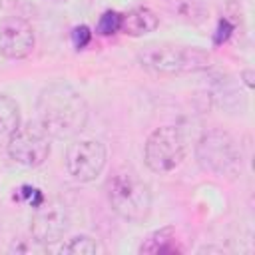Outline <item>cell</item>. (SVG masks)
I'll list each match as a JSON object with an SVG mask.
<instances>
[{
    "label": "cell",
    "mask_w": 255,
    "mask_h": 255,
    "mask_svg": "<svg viewBox=\"0 0 255 255\" xmlns=\"http://www.w3.org/2000/svg\"><path fill=\"white\" fill-rule=\"evenodd\" d=\"M38 122L56 139H70L78 135L88 122V104L82 94L66 84L54 82L46 86L36 102Z\"/></svg>",
    "instance_id": "1"
},
{
    "label": "cell",
    "mask_w": 255,
    "mask_h": 255,
    "mask_svg": "<svg viewBox=\"0 0 255 255\" xmlns=\"http://www.w3.org/2000/svg\"><path fill=\"white\" fill-rule=\"evenodd\" d=\"M137 64L155 74H193L211 66V54L197 46L149 42L137 50Z\"/></svg>",
    "instance_id": "2"
},
{
    "label": "cell",
    "mask_w": 255,
    "mask_h": 255,
    "mask_svg": "<svg viewBox=\"0 0 255 255\" xmlns=\"http://www.w3.org/2000/svg\"><path fill=\"white\" fill-rule=\"evenodd\" d=\"M106 193L112 209L126 221L141 223L151 213L149 185L131 171H118L106 183Z\"/></svg>",
    "instance_id": "3"
},
{
    "label": "cell",
    "mask_w": 255,
    "mask_h": 255,
    "mask_svg": "<svg viewBox=\"0 0 255 255\" xmlns=\"http://www.w3.org/2000/svg\"><path fill=\"white\" fill-rule=\"evenodd\" d=\"M195 157L199 165L213 175L237 177L241 173V149L237 141L223 129L205 131L195 145Z\"/></svg>",
    "instance_id": "4"
},
{
    "label": "cell",
    "mask_w": 255,
    "mask_h": 255,
    "mask_svg": "<svg viewBox=\"0 0 255 255\" xmlns=\"http://www.w3.org/2000/svg\"><path fill=\"white\" fill-rule=\"evenodd\" d=\"M185 157V137L175 126H161L153 129L143 143V161L153 173H167L175 169Z\"/></svg>",
    "instance_id": "5"
},
{
    "label": "cell",
    "mask_w": 255,
    "mask_h": 255,
    "mask_svg": "<svg viewBox=\"0 0 255 255\" xmlns=\"http://www.w3.org/2000/svg\"><path fill=\"white\" fill-rule=\"evenodd\" d=\"M50 133L40 126V122H26L10 133L6 151L16 163L26 167H38L50 155Z\"/></svg>",
    "instance_id": "6"
},
{
    "label": "cell",
    "mask_w": 255,
    "mask_h": 255,
    "mask_svg": "<svg viewBox=\"0 0 255 255\" xmlns=\"http://www.w3.org/2000/svg\"><path fill=\"white\" fill-rule=\"evenodd\" d=\"M106 161L108 149L98 139H80L70 143L66 149V169L74 179L82 183H90L102 175Z\"/></svg>",
    "instance_id": "7"
},
{
    "label": "cell",
    "mask_w": 255,
    "mask_h": 255,
    "mask_svg": "<svg viewBox=\"0 0 255 255\" xmlns=\"http://www.w3.org/2000/svg\"><path fill=\"white\" fill-rule=\"evenodd\" d=\"M68 229H70V215L66 205L60 203L58 199L44 201L40 207L34 209L30 221V235L38 245L46 247L58 243Z\"/></svg>",
    "instance_id": "8"
},
{
    "label": "cell",
    "mask_w": 255,
    "mask_h": 255,
    "mask_svg": "<svg viewBox=\"0 0 255 255\" xmlns=\"http://www.w3.org/2000/svg\"><path fill=\"white\" fill-rule=\"evenodd\" d=\"M34 44L36 36L28 20L20 16H6L0 20V56L8 60L28 58Z\"/></svg>",
    "instance_id": "9"
},
{
    "label": "cell",
    "mask_w": 255,
    "mask_h": 255,
    "mask_svg": "<svg viewBox=\"0 0 255 255\" xmlns=\"http://www.w3.org/2000/svg\"><path fill=\"white\" fill-rule=\"evenodd\" d=\"M157 26H159V16L145 6H137V8H131L129 12L122 14V30L120 32H124L129 38H139L143 34L153 32Z\"/></svg>",
    "instance_id": "10"
},
{
    "label": "cell",
    "mask_w": 255,
    "mask_h": 255,
    "mask_svg": "<svg viewBox=\"0 0 255 255\" xmlns=\"http://www.w3.org/2000/svg\"><path fill=\"white\" fill-rule=\"evenodd\" d=\"M139 253H179L181 247L177 245L175 239V229L173 227H161L153 231L137 249Z\"/></svg>",
    "instance_id": "11"
},
{
    "label": "cell",
    "mask_w": 255,
    "mask_h": 255,
    "mask_svg": "<svg viewBox=\"0 0 255 255\" xmlns=\"http://www.w3.org/2000/svg\"><path fill=\"white\" fill-rule=\"evenodd\" d=\"M163 4L173 14V18L181 22L199 24L205 18V6L201 0H163Z\"/></svg>",
    "instance_id": "12"
},
{
    "label": "cell",
    "mask_w": 255,
    "mask_h": 255,
    "mask_svg": "<svg viewBox=\"0 0 255 255\" xmlns=\"http://www.w3.org/2000/svg\"><path fill=\"white\" fill-rule=\"evenodd\" d=\"M20 126V108L14 98L0 94V135H10Z\"/></svg>",
    "instance_id": "13"
},
{
    "label": "cell",
    "mask_w": 255,
    "mask_h": 255,
    "mask_svg": "<svg viewBox=\"0 0 255 255\" xmlns=\"http://www.w3.org/2000/svg\"><path fill=\"white\" fill-rule=\"evenodd\" d=\"M60 253H74V255H96V253H104V247L98 239L90 237V235H76L72 237L68 243H64L60 247Z\"/></svg>",
    "instance_id": "14"
},
{
    "label": "cell",
    "mask_w": 255,
    "mask_h": 255,
    "mask_svg": "<svg viewBox=\"0 0 255 255\" xmlns=\"http://www.w3.org/2000/svg\"><path fill=\"white\" fill-rule=\"evenodd\" d=\"M120 30H122V14L116 10H106L96 24V32L102 36H114Z\"/></svg>",
    "instance_id": "15"
},
{
    "label": "cell",
    "mask_w": 255,
    "mask_h": 255,
    "mask_svg": "<svg viewBox=\"0 0 255 255\" xmlns=\"http://www.w3.org/2000/svg\"><path fill=\"white\" fill-rule=\"evenodd\" d=\"M14 199H18L20 203H26V205H30V207H34V209L40 207V205L46 201L42 189H38V187H34V185H28V183L20 185V187L14 191Z\"/></svg>",
    "instance_id": "16"
},
{
    "label": "cell",
    "mask_w": 255,
    "mask_h": 255,
    "mask_svg": "<svg viewBox=\"0 0 255 255\" xmlns=\"http://www.w3.org/2000/svg\"><path fill=\"white\" fill-rule=\"evenodd\" d=\"M92 40V32L86 24H80L72 30V42H74V48L76 50H84Z\"/></svg>",
    "instance_id": "17"
},
{
    "label": "cell",
    "mask_w": 255,
    "mask_h": 255,
    "mask_svg": "<svg viewBox=\"0 0 255 255\" xmlns=\"http://www.w3.org/2000/svg\"><path fill=\"white\" fill-rule=\"evenodd\" d=\"M231 32H233V26L229 24V20H227V18H221L219 24H217V30H215V34H213V42H215V44L227 42L229 36H231Z\"/></svg>",
    "instance_id": "18"
},
{
    "label": "cell",
    "mask_w": 255,
    "mask_h": 255,
    "mask_svg": "<svg viewBox=\"0 0 255 255\" xmlns=\"http://www.w3.org/2000/svg\"><path fill=\"white\" fill-rule=\"evenodd\" d=\"M241 78L245 80V86H247V88H253V72H251V70H245V72L241 74Z\"/></svg>",
    "instance_id": "19"
},
{
    "label": "cell",
    "mask_w": 255,
    "mask_h": 255,
    "mask_svg": "<svg viewBox=\"0 0 255 255\" xmlns=\"http://www.w3.org/2000/svg\"><path fill=\"white\" fill-rule=\"evenodd\" d=\"M0 8H2V0H0Z\"/></svg>",
    "instance_id": "20"
}]
</instances>
